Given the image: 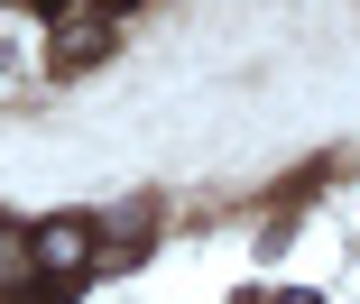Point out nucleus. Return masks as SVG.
<instances>
[{"label": "nucleus", "mask_w": 360, "mask_h": 304, "mask_svg": "<svg viewBox=\"0 0 360 304\" xmlns=\"http://www.w3.org/2000/svg\"><path fill=\"white\" fill-rule=\"evenodd\" d=\"M277 304H314V295H277Z\"/></svg>", "instance_id": "f03ea898"}, {"label": "nucleus", "mask_w": 360, "mask_h": 304, "mask_svg": "<svg viewBox=\"0 0 360 304\" xmlns=\"http://www.w3.org/2000/svg\"><path fill=\"white\" fill-rule=\"evenodd\" d=\"M93 258V231H84V221H46V231H37V267H56V277H75Z\"/></svg>", "instance_id": "f257e3e1"}, {"label": "nucleus", "mask_w": 360, "mask_h": 304, "mask_svg": "<svg viewBox=\"0 0 360 304\" xmlns=\"http://www.w3.org/2000/svg\"><path fill=\"white\" fill-rule=\"evenodd\" d=\"M111 10H120V0H111Z\"/></svg>", "instance_id": "7ed1b4c3"}]
</instances>
